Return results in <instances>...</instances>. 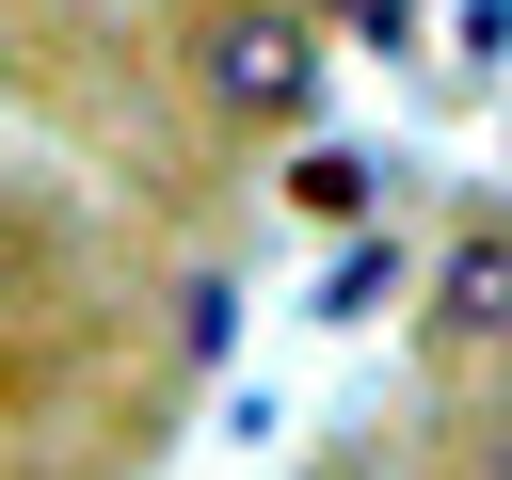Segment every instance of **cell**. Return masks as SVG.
I'll use <instances>...</instances> for the list:
<instances>
[{"mask_svg":"<svg viewBox=\"0 0 512 480\" xmlns=\"http://www.w3.org/2000/svg\"><path fill=\"white\" fill-rule=\"evenodd\" d=\"M448 336H512V240H464L448 256Z\"/></svg>","mask_w":512,"mask_h":480,"instance_id":"cell-1","label":"cell"}]
</instances>
